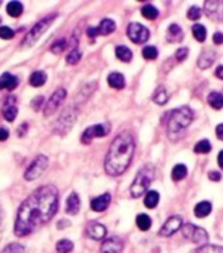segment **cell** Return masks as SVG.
Returning a JSON list of instances; mask_svg holds the SVG:
<instances>
[{"label":"cell","instance_id":"cell-11","mask_svg":"<svg viewBox=\"0 0 223 253\" xmlns=\"http://www.w3.org/2000/svg\"><path fill=\"white\" fill-rule=\"evenodd\" d=\"M182 226H184V224H182L181 216H171V218H168V219L166 220V223H164L162 228H160L159 235L163 236V238H168L171 235H174L175 232H178L180 228H182Z\"/></svg>","mask_w":223,"mask_h":253},{"label":"cell","instance_id":"cell-44","mask_svg":"<svg viewBox=\"0 0 223 253\" xmlns=\"http://www.w3.org/2000/svg\"><path fill=\"white\" fill-rule=\"evenodd\" d=\"M176 59H178V62H182V61H185L186 57H188V49L186 47H180V49L176 51Z\"/></svg>","mask_w":223,"mask_h":253},{"label":"cell","instance_id":"cell-47","mask_svg":"<svg viewBox=\"0 0 223 253\" xmlns=\"http://www.w3.org/2000/svg\"><path fill=\"white\" fill-rule=\"evenodd\" d=\"M42 101H44V97H42V96H38L36 100H33V102H32V106L34 108V110H38L40 108H41Z\"/></svg>","mask_w":223,"mask_h":253},{"label":"cell","instance_id":"cell-33","mask_svg":"<svg viewBox=\"0 0 223 253\" xmlns=\"http://www.w3.org/2000/svg\"><path fill=\"white\" fill-rule=\"evenodd\" d=\"M142 15H143L144 19L155 20L156 17L159 16V11H158L152 4H146V5L142 8Z\"/></svg>","mask_w":223,"mask_h":253},{"label":"cell","instance_id":"cell-7","mask_svg":"<svg viewBox=\"0 0 223 253\" xmlns=\"http://www.w3.org/2000/svg\"><path fill=\"white\" fill-rule=\"evenodd\" d=\"M49 166V159L45 155H38L37 158H34L33 162L31 163V166L27 168V172L24 174V177L28 181H33L36 178L41 177L42 173L45 172L46 168Z\"/></svg>","mask_w":223,"mask_h":253},{"label":"cell","instance_id":"cell-4","mask_svg":"<svg viewBox=\"0 0 223 253\" xmlns=\"http://www.w3.org/2000/svg\"><path fill=\"white\" fill-rule=\"evenodd\" d=\"M154 168L151 166L143 167L142 169L136 173L134 181H133L132 186H130V194L134 198H139L140 196H143L144 193L147 192L148 186L154 180Z\"/></svg>","mask_w":223,"mask_h":253},{"label":"cell","instance_id":"cell-13","mask_svg":"<svg viewBox=\"0 0 223 253\" xmlns=\"http://www.w3.org/2000/svg\"><path fill=\"white\" fill-rule=\"evenodd\" d=\"M75 121H76L75 112H74L72 108H68V109L62 114L61 118L58 120L55 131L59 132V134H64V132L70 130V127H71L72 124H74Z\"/></svg>","mask_w":223,"mask_h":253},{"label":"cell","instance_id":"cell-36","mask_svg":"<svg viewBox=\"0 0 223 253\" xmlns=\"http://www.w3.org/2000/svg\"><path fill=\"white\" fill-rule=\"evenodd\" d=\"M55 250L58 253H70L74 250V244H72L71 240H67V239H62L57 243L55 246Z\"/></svg>","mask_w":223,"mask_h":253},{"label":"cell","instance_id":"cell-54","mask_svg":"<svg viewBox=\"0 0 223 253\" xmlns=\"http://www.w3.org/2000/svg\"><path fill=\"white\" fill-rule=\"evenodd\" d=\"M0 223H1V209H0Z\"/></svg>","mask_w":223,"mask_h":253},{"label":"cell","instance_id":"cell-55","mask_svg":"<svg viewBox=\"0 0 223 253\" xmlns=\"http://www.w3.org/2000/svg\"><path fill=\"white\" fill-rule=\"evenodd\" d=\"M0 3H1V1H0Z\"/></svg>","mask_w":223,"mask_h":253},{"label":"cell","instance_id":"cell-38","mask_svg":"<svg viewBox=\"0 0 223 253\" xmlns=\"http://www.w3.org/2000/svg\"><path fill=\"white\" fill-rule=\"evenodd\" d=\"M142 55L144 57V59H148V61H154L158 57V49L155 46H146L142 51Z\"/></svg>","mask_w":223,"mask_h":253},{"label":"cell","instance_id":"cell-14","mask_svg":"<svg viewBox=\"0 0 223 253\" xmlns=\"http://www.w3.org/2000/svg\"><path fill=\"white\" fill-rule=\"evenodd\" d=\"M100 251H101V253H122L124 242H122V239L117 238V236L106 239L102 242Z\"/></svg>","mask_w":223,"mask_h":253},{"label":"cell","instance_id":"cell-27","mask_svg":"<svg viewBox=\"0 0 223 253\" xmlns=\"http://www.w3.org/2000/svg\"><path fill=\"white\" fill-rule=\"evenodd\" d=\"M159 193L155 192V190H150V192L146 194V198H144V206L148 209L156 208V205L159 204Z\"/></svg>","mask_w":223,"mask_h":253},{"label":"cell","instance_id":"cell-26","mask_svg":"<svg viewBox=\"0 0 223 253\" xmlns=\"http://www.w3.org/2000/svg\"><path fill=\"white\" fill-rule=\"evenodd\" d=\"M23 11L24 7L20 1H9L7 4V13L11 17H19V16H21Z\"/></svg>","mask_w":223,"mask_h":253},{"label":"cell","instance_id":"cell-22","mask_svg":"<svg viewBox=\"0 0 223 253\" xmlns=\"http://www.w3.org/2000/svg\"><path fill=\"white\" fill-rule=\"evenodd\" d=\"M182 40V31L178 24H171L167 32V41L180 42Z\"/></svg>","mask_w":223,"mask_h":253},{"label":"cell","instance_id":"cell-41","mask_svg":"<svg viewBox=\"0 0 223 253\" xmlns=\"http://www.w3.org/2000/svg\"><path fill=\"white\" fill-rule=\"evenodd\" d=\"M80 59H82V53H80L78 49H74L71 53L66 57V62H67L68 64H76Z\"/></svg>","mask_w":223,"mask_h":253},{"label":"cell","instance_id":"cell-43","mask_svg":"<svg viewBox=\"0 0 223 253\" xmlns=\"http://www.w3.org/2000/svg\"><path fill=\"white\" fill-rule=\"evenodd\" d=\"M201 9L198 7H190L189 11H188V19L189 20H198L201 17Z\"/></svg>","mask_w":223,"mask_h":253},{"label":"cell","instance_id":"cell-37","mask_svg":"<svg viewBox=\"0 0 223 253\" xmlns=\"http://www.w3.org/2000/svg\"><path fill=\"white\" fill-rule=\"evenodd\" d=\"M210 151H212V144H210V142L208 139L200 140L194 146V152L196 154H209Z\"/></svg>","mask_w":223,"mask_h":253},{"label":"cell","instance_id":"cell-15","mask_svg":"<svg viewBox=\"0 0 223 253\" xmlns=\"http://www.w3.org/2000/svg\"><path fill=\"white\" fill-rule=\"evenodd\" d=\"M86 234L93 240H101L106 236V227L98 222H91L86 228Z\"/></svg>","mask_w":223,"mask_h":253},{"label":"cell","instance_id":"cell-17","mask_svg":"<svg viewBox=\"0 0 223 253\" xmlns=\"http://www.w3.org/2000/svg\"><path fill=\"white\" fill-rule=\"evenodd\" d=\"M110 200H112V197H110L109 193H105V194L97 197V198H95V200H92L91 209L93 210V211H97V212L104 211V210H106L108 206H109Z\"/></svg>","mask_w":223,"mask_h":253},{"label":"cell","instance_id":"cell-42","mask_svg":"<svg viewBox=\"0 0 223 253\" xmlns=\"http://www.w3.org/2000/svg\"><path fill=\"white\" fill-rule=\"evenodd\" d=\"M15 37V32L8 27H0V38L3 40H12Z\"/></svg>","mask_w":223,"mask_h":253},{"label":"cell","instance_id":"cell-2","mask_svg":"<svg viewBox=\"0 0 223 253\" xmlns=\"http://www.w3.org/2000/svg\"><path fill=\"white\" fill-rule=\"evenodd\" d=\"M135 151V140L129 131L118 134L110 144L109 151L106 154L104 169L106 174L112 177L121 176L129 168Z\"/></svg>","mask_w":223,"mask_h":253},{"label":"cell","instance_id":"cell-52","mask_svg":"<svg viewBox=\"0 0 223 253\" xmlns=\"http://www.w3.org/2000/svg\"><path fill=\"white\" fill-rule=\"evenodd\" d=\"M68 226H70V222H68V220H61V222L58 223V228H63V227Z\"/></svg>","mask_w":223,"mask_h":253},{"label":"cell","instance_id":"cell-39","mask_svg":"<svg viewBox=\"0 0 223 253\" xmlns=\"http://www.w3.org/2000/svg\"><path fill=\"white\" fill-rule=\"evenodd\" d=\"M1 253H27V250H25V247L21 246V244L11 243L9 246H7L4 248Z\"/></svg>","mask_w":223,"mask_h":253},{"label":"cell","instance_id":"cell-49","mask_svg":"<svg viewBox=\"0 0 223 253\" xmlns=\"http://www.w3.org/2000/svg\"><path fill=\"white\" fill-rule=\"evenodd\" d=\"M87 34H88V37H97L98 36V31H97V28H88L87 29Z\"/></svg>","mask_w":223,"mask_h":253},{"label":"cell","instance_id":"cell-30","mask_svg":"<svg viewBox=\"0 0 223 253\" xmlns=\"http://www.w3.org/2000/svg\"><path fill=\"white\" fill-rule=\"evenodd\" d=\"M29 83L33 87H41L46 83V74L44 71H34L31 75Z\"/></svg>","mask_w":223,"mask_h":253},{"label":"cell","instance_id":"cell-53","mask_svg":"<svg viewBox=\"0 0 223 253\" xmlns=\"http://www.w3.org/2000/svg\"><path fill=\"white\" fill-rule=\"evenodd\" d=\"M218 164H220V167L223 169V150L218 154Z\"/></svg>","mask_w":223,"mask_h":253},{"label":"cell","instance_id":"cell-9","mask_svg":"<svg viewBox=\"0 0 223 253\" xmlns=\"http://www.w3.org/2000/svg\"><path fill=\"white\" fill-rule=\"evenodd\" d=\"M126 33H128V37L134 43H144L150 38V31L139 23L129 24Z\"/></svg>","mask_w":223,"mask_h":253},{"label":"cell","instance_id":"cell-3","mask_svg":"<svg viewBox=\"0 0 223 253\" xmlns=\"http://www.w3.org/2000/svg\"><path fill=\"white\" fill-rule=\"evenodd\" d=\"M193 121V110L188 106H181L176 109L171 110L170 118L167 122V128H168V135L171 138L178 136L181 131H184Z\"/></svg>","mask_w":223,"mask_h":253},{"label":"cell","instance_id":"cell-28","mask_svg":"<svg viewBox=\"0 0 223 253\" xmlns=\"http://www.w3.org/2000/svg\"><path fill=\"white\" fill-rule=\"evenodd\" d=\"M188 174V168L184 164H178L172 169V180L174 181H181L182 178L186 177Z\"/></svg>","mask_w":223,"mask_h":253},{"label":"cell","instance_id":"cell-45","mask_svg":"<svg viewBox=\"0 0 223 253\" xmlns=\"http://www.w3.org/2000/svg\"><path fill=\"white\" fill-rule=\"evenodd\" d=\"M208 176H209V178H210V180L214 182L221 181V178H222V174H221L218 170H212V172H209Z\"/></svg>","mask_w":223,"mask_h":253},{"label":"cell","instance_id":"cell-46","mask_svg":"<svg viewBox=\"0 0 223 253\" xmlns=\"http://www.w3.org/2000/svg\"><path fill=\"white\" fill-rule=\"evenodd\" d=\"M213 41H214V43H216V45H222L223 33H221V32H217V33L213 36Z\"/></svg>","mask_w":223,"mask_h":253},{"label":"cell","instance_id":"cell-25","mask_svg":"<svg viewBox=\"0 0 223 253\" xmlns=\"http://www.w3.org/2000/svg\"><path fill=\"white\" fill-rule=\"evenodd\" d=\"M208 102L209 105L212 106L213 109L220 110L223 108V95L220 92H212L208 96Z\"/></svg>","mask_w":223,"mask_h":253},{"label":"cell","instance_id":"cell-5","mask_svg":"<svg viewBox=\"0 0 223 253\" xmlns=\"http://www.w3.org/2000/svg\"><path fill=\"white\" fill-rule=\"evenodd\" d=\"M57 13H53V15L46 16V17H44L42 20H40V21L32 28L31 32L24 37L23 42H21V46H23V47H32V46L41 38L42 34L49 29L54 20L57 19Z\"/></svg>","mask_w":223,"mask_h":253},{"label":"cell","instance_id":"cell-32","mask_svg":"<svg viewBox=\"0 0 223 253\" xmlns=\"http://www.w3.org/2000/svg\"><path fill=\"white\" fill-rule=\"evenodd\" d=\"M192 33L198 42H204L206 40V28L201 24H194L192 28Z\"/></svg>","mask_w":223,"mask_h":253},{"label":"cell","instance_id":"cell-8","mask_svg":"<svg viewBox=\"0 0 223 253\" xmlns=\"http://www.w3.org/2000/svg\"><path fill=\"white\" fill-rule=\"evenodd\" d=\"M110 132V125L109 124H98V125L89 126L86 128V131L82 135V143L89 144L95 138H102L106 136Z\"/></svg>","mask_w":223,"mask_h":253},{"label":"cell","instance_id":"cell-20","mask_svg":"<svg viewBox=\"0 0 223 253\" xmlns=\"http://www.w3.org/2000/svg\"><path fill=\"white\" fill-rule=\"evenodd\" d=\"M19 84V79L11 74H3L0 76V89H8V91H13Z\"/></svg>","mask_w":223,"mask_h":253},{"label":"cell","instance_id":"cell-10","mask_svg":"<svg viewBox=\"0 0 223 253\" xmlns=\"http://www.w3.org/2000/svg\"><path fill=\"white\" fill-rule=\"evenodd\" d=\"M67 96V92L64 88H58L57 91L54 92L51 97L49 98V101L46 102L45 108H44V116L49 117L51 114L57 112V109L62 105V102L64 101V98Z\"/></svg>","mask_w":223,"mask_h":253},{"label":"cell","instance_id":"cell-51","mask_svg":"<svg viewBox=\"0 0 223 253\" xmlns=\"http://www.w3.org/2000/svg\"><path fill=\"white\" fill-rule=\"evenodd\" d=\"M216 76L218 79L223 80V66H218L216 70Z\"/></svg>","mask_w":223,"mask_h":253},{"label":"cell","instance_id":"cell-50","mask_svg":"<svg viewBox=\"0 0 223 253\" xmlns=\"http://www.w3.org/2000/svg\"><path fill=\"white\" fill-rule=\"evenodd\" d=\"M216 134H217V136H218V139L223 140V124H221V125L217 126Z\"/></svg>","mask_w":223,"mask_h":253},{"label":"cell","instance_id":"cell-16","mask_svg":"<svg viewBox=\"0 0 223 253\" xmlns=\"http://www.w3.org/2000/svg\"><path fill=\"white\" fill-rule=\"evenodd\" d=\"M15 102L16 98L13 97V96H11V97L5 101V104H4L3 106V116L8 122H13V120H15L17 113H19V110H17V106H16Z\"/></svg>","mask_w":223,"mask_h":253},{"label":"cell","instance_id":"cell-12","mask_svg":"<svg viewBox=\"0 0 223 253\" xmlns=\"http://www.w3.org/2000/svg\"><path fill=\"white\" fill-rule=\"evenodd\" d=\"M204 11L208 15L209 19L223 23V1H218V0L205 1Z\"/></svg>","mask_w":223,"mask_h":253},{"label":"cell","instance_id":"cell-1","mask_svg":"<svg viewBox=\"0 0 223 253\" xmlns=\"http://www.w3.org/2000/svg\"><path fill=\"white\" fill-rule=\"evenodd\" d=\"M59 194L55 186L44 185L34 190L20 206L15 222L16 236H27L49 222L58 210Z\"/></svg>","mask_w":223,"mask_h":253},{"label":"cell","instance_id":"cell-21","mask_svg":"<svg viewBox=\"0 0 223 253\" xmlns=\"http://www.w3.org/2000/svg\"><path fill=\"white\" fill-rule=\"evenodd\" d=\"M108 84L114 89H122L125 87V78L121 72H112L108 76Z\"/></svg>","mask_w":223,"mask_h":253},{"label":"cell","instance_id":"cell-29","mask_svg":"<svg viewBox=\"0 0 223 253\" xmlns=\"http://www.w3.org/2000/svg\"><path fill=\"white\" fill-rule=\"evenodd\" d=\"M116 57L122 62H130L133 58L132 50L126 46H117L116 47Z\"/></svg>","mask_w":223,"mask_h":253},{"label":"cell","instance_id":"cell-34","mask_svg":"<svg viewBox=\"0 0 223 253\" xmlns=\"http://www.w3.org/2000/svg\"><path fill=\"white\" fill-rule=\"evenodd\" d=\"M135 222L138 228L142 231H147L151 227V218L146 215V214H139V215L136 216Z\"/></svg>","mask_w":223,"mask_h":253},{"label":"cell","instance_id":"cell-24","mask_svg":"<svg viewBox=\"0 0 223 253\" xmlns=\"http://www.w3.org/2000/svg\"><path fill=\"white\" fill-rule=\"evenodd\" d=\"M212 204L209 201H202V202L196 205V208H194V215L197 218H205V216H208L212 212Z\"/></svg>","mask_w":223,"mask_h":253},{"label":"cell","instance_id":"cell-31","mask_svg":"<svg viewBox=\"0 0 223 253\" xmlns=\"http://www.w3.org/2000/svg\"><path fill=\"white\" fill-rule=\"evenodd\" d=\"M152 100H154V102L158 104V105H164V104H167V101H168V93H167L166 88H158L155 91V93L152 95Z\"/></svg>","mask_w":223,"mask_h":253},{"label":"cell","instance_id":"cell-35","mask_svg":"<svg viewBox=\"0 0 223 253\" xmlns=\"http://www.w3.org/2000/svg\"><path fill=\"white\" fill-rule=\"evenodd\" d=\"M193 253H223V247L214 246V244H205L200 248L193 251Z\"/></svg>","mask_w":223,"mask_h":253},{"label":"cell","instance_id":"cell-19","mask_svg":"<svg viewBox=\"0 0 223 253\" xmlns=\"http://www.w3.org/2000/svg\"><path fill=\"white\" fill-rule=\"evenodd\" d=\"M216 51H213V50L210 49L204 50V51L201 53L200 58H198V67L202 68V70L209 68L214 62H216Z\"/></svg>","mask_w":223,"mask_h":253},{"label":"cell","instance_id":"cell-6","mask_svg":"<svg viewBox=\"0 0 223 253\" xmlns=\"http://www.w3.org/2000/svg\"><path fill=\"white\" fill-rule=\"evenodd\" d=\"M182 236L188 240H190L194 244H200V246H205L209 240L208 232L201 228V227L194 226L193 223H185L181 228Z\"/></svg>","mask_w":223,"mask_h":253},{"label":"cell","instance_id":"cell-48","mask_svg":"<svg viewBox=\"0 0 223 253\" xmlns=\"http://www.w3.org/2000/svg\"><path fill=\"white\" fill-rule=\"evenodd\" d=\"M8 136H9V131H8L7 128L0 127V142H3V140H7Z\"/></svg>","mask_w":223,"mask_h":253},{"label":"cell","instance_id":"cell-40","mask_svg":"<svg viewBox=\"0 0 223 253\" xmlns=\"http://www.w3.org/2000/svg\"><path fill=\"white\" fill-rule=\"evenodd\" d=\"M66 47H67V41H66L64 38H62V40H58V41L54 42L50 50H51V53L54 54H61Z\"/></svg>","mask_w":223,"mask_h":253},{"label":"cell","instance_id":"cell-18","mask_svg":"<svg viewBox=\"0 0 223 253\" xmlns=\"http://www.w3.org/2000/svg\"><path fill=\"white\" fill-rule=\"evenodd\" d=\"M80 210V200L79 196L75 192H72L70 196L67 197L66 201V212L70 215H76Z\"/></svg>","mask_w":223,"mask_h":253},{"label":"cell","instance_id":"cell-23","mask_svg":"<svg viewBox=\"0 0 223 253\" xmlns=\"http://www.w3.org/2000/svg\"><path fill=\"white\" fill-rule=\"evenodd\" d=\"M98 36H109L116 31V23L110 19H104L97 28Z\"/></svg>","mask_w":223,"mask_h":253}]
</instances>
